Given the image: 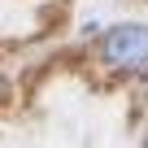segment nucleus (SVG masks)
Segmentation results:
<instances>
[{
	"label": "nucleus",
	"mask_w": 148,
	"mask_h": 148,
	"mask_svg": "<svg viewBox=\"0 0 148 148\" xmlns=\"http://www.w3.org/2000/svg\"><path fill=\"white\" fill-rule=\"evenodd\" d=\"M100 61L122 74H148V26L122 22L100 39Z\"/></svg>",
	"instance_id": "f257e3e1"
}]
</instances>
